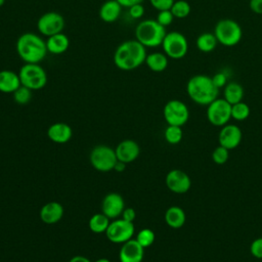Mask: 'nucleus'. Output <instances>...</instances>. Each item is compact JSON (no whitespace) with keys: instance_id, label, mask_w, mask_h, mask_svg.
<instances>
[{"instance_id":"1","label":"nucleus","mask_w":262,"mask_h":262,"mask_svg":"<svg viewBox=\"0 0 262 262\" xmlns=\"http://www.w3.org/2000/svg\"><path fill=\"white\" fill-rule=\"evenodd\" d=\"M146 47L136 39L126 40L118 45L114 52V63L121 71H133L144 63Z\"/></svg>"},{"instance_id":"2","label":"nucleus","mask_w":262,"mask_h":262,"mask_svg":"<svg viewBox=\"0 0 262 262\" xmlns=\"http://www.w3.org/2000/svg\"><path fill=\"white\" fill-rule=\"evenodd\" d=\"M15 49L25 63H40L48 53L45 40L33 32L21 34L16 40Z\"/></svg>"},{"instance_id":"3","label":"nucleus","mask_w":262,"mask_h":262,"mask_svg":"<svg viewBox=\"0 0 262 262\" xmlns=\"http://www.w3.org/2000/svg\"><path fill=\"white\" fill-rule=\"evenodd\" d=\"M186 92L193 102L208 105L218 97L219 89L214 85L212 77L198 74L187 81Z\"/></svg>"},{"instance_id":"4","label":"nucleus","mask_w":262,"mask_h":262,"mask_svg":"<svg viewBox=\"0 0 262 262\" xmlns=\"http://www.w3.org/2000/svg\"><path fill=\"white\" fill-rule=\"evenodd\" d=\"M166 34V28L151 18L143 19L135 27V39L146 48L161 46Z\"/></svg>"},{"instance_id":"5","label":"nucleus","mask_w":262,"mask_h":262,"mask_svg":"<svg viewBox=\"0 0 262 262\" xmlns=\"http://www.w3.org/2000/svg\"><path fill=\"white\" fill-rule=\"evenodd\" d=\"M214 35L218 43L226 47H232L239 43L243 37V30L237 21L223 18L215 25Z\"/></svg>"},{"instance_id":"6","label":"nucleus","mask_w":262,"mask_h":262,"mask_svg":"<svg viewBox=\"0 0 262 262\" xmlns=\"http://www.w3.org/2000/svg\"><path fill=\"white\" fill-rule=\"evenodd\" d=\"M18 76L21 85L33 90H40L47 84L46 71L40 63H24L19 71Z\"/></svg>"},{"instance_id":"7","label":"nucleus","mask_w":262,"mask_h":262,"mask_svg":"<svg viewBox=\"0 0 262 262\" xmlns=\"http://www.w3.org/2000/svg\"><path fill=\"white\" fill-rule=\"evenodd\" d=\"M161 46L164 53L172 59H181L188 51L187 39L178 31H171L167 33Z\"/></svg>"},{"instance_id":"8","label":"nucleus","mask_w":262,"mask_h":262,"mask_svg":"<svg viewBox=\"0 0 262 262\" xmlns=\"http://www.w3.org/2000/svg\"><path fill=\"white\" fill-rule=\"evenodd\" d=\"M90 163L92 167L100 172L114 170L118 161L115 149L107 145H96L90 152Z\"/></svg>"},{"instance_id":"9","label":"nucleus","mask_w":262,"mask_h":262,"mask_svg":"<svg viewBox=\"0 0 262 262\" xmlns=\"http://www.w3.org/2000/svg\"><path fill=\"white\" fill-rule=\"evenodd\" d=\"M208 121L217 127H223L231 119V104L224 98H216L207 107Z\"/></svg>"},{"instance_id":"10","label":"nucleus","mask_w":262,"mask_h":262,"mask_svg":"<svg viewBox=\"0 0 262 262\" xmlns=\"http://www.w3.org/2000/svg\"><path fill=\"white\" fill-rule=\"evenodd\" d=\"M163 115L168 125L181 127L188 121L189 111L183 101L178 99H171L165 104Z\"/></svg>"},{"instance_id":"11","label":"nucleus","mask_w":262,"mask_h":262,"mask_svg":"<svg viewBox=\"0 0 262 262\" xmlns=\"http://www.w3.org/2000/svg\"><path fill=\"white\" fill-rule=\"evenodd\" d=\"M134 223L127 220L115 219L110 222V225L105 231L107 239L114 244H124L131 239L134 234Z\"/></svg>"},{"instance_id":"12","label":"nucleus","mask_w":262,"mask_h":262,"mask_svg":"<svg viewBox=\"0 0 262 262\" xmlns=\"http://www.w3.org/2000/svg\"><path fill=\"white\" fill-rule=\"evenodd\" d=\"M64 18L56 11H48L43 13L37 20V30L42 35L50 37L61 33L64 29Z\"/></svg>"},{"instance_id":"13","label":"nucleus","mask_w":262,"mask_h":262,"mask_svg":"<svg viewBox=\"0 0 262 262\" xmlns=\"http://www.w3.org/2000/svg\"><path fill=\"white\" fill-rule=\"evenodd\" d=\"M167 187L175 193H185L190 189L191 180L188 174L179 169H173L166 175Z\"/></svg>"},{"instance_id":"14","label":"nucleus","mask_w":262,"mask_h":262,"mask_svg":"<svg viewBox=\"0 0 262 262\" xmlns=\"http://www.w3.org/2000/svg\"><path fill=\"white\" fill-rule=\"evenodd\" d=\"M243 133L242 130L233 124H226L224 125L218 135V142L219 145L227 148L233 149L237 147L242 141Z\"/></svg>"},{"instance_id":"15","label":"nucleus","mask_w":262,"mask_h":262,"mask_svg":"<svg viewBox=\"0 0 262 262\" xmlns=\"http://www.w3.org/2000/svg\"><path fill=\"white\" fill-rule=\"evenodd\" d=\"M125 209V203L121 194L117 192L107 193L101 204L102 213L110 219H117L122 215L123 210Z\"/></svg>"},{"instance_id":"16","label":"nucleus","mask_w":262,"mask_h":262,"mask_svg":"<svg viewBox=\"0 0 262 262\" xmlns=\"http://www.w3.org/2000/svg\"><path fill=\"white\" fill-rule=\"evenodd\" d=\"M144 256V248L141 247L134 238L122 244L119 258L121 262H142Z\"/></svg>"},{"instance_id":"17","label":"nucleus","mask_w":262,"mask_h":262,"mask_svg":"<svg viewBox=\"0 0 262 262\" xmlns=\"http://www.w3.org/2000/svg\"><path fill=\"white\" fill-rule=\"evenodd\" d=\"M117 159L121 162L129 164L135 161L140 152L139 145L132 139H125L121 141L115 148Z\"/></svg>"},{"instance_id":"18","label":"nucleus","mask_w":262,"mask_h":262,"mask_svg":"<svg viewBox=\"0 0 262 262\" xmlns=\"http://www.w3.org/2000/svg\"><path fill=\"white\" fill-rule=\"evenodd\" d=\"M63 216V207L58 202H48L40 210V218L46 224H54Z\"/></svg>"},{"instance_id":"19","label":"nucleus","mask_w":262,"mask_h":262,"mask_svg":"<svg viewBox=\"0 0 262 262\" xmlns=\"http://www.w3.org/2000/svg\"><path fill=\"white\" fill-rule=\"evenodd\" d=\"M122 6L117 0H106L99 8V18L104 23H115L121 15Z\"/></svg>"},{"instance_id":"20","label":"nucleus","mask_w":262,"mask_h":262,"mask_svg":"<svg viewBox=\"0 0 262 262\" xmlns=\"http://www.w3.org/2000/svg\"><path fill=\"white\" fill-rule=\"evenodd\" d=\"M72 128L66 123H54L49 126L47 130V135L49 139L55 143H66L72 137Z\"/></svg>"},{"instance_id":"21","label":"nucleus","mask_w":262,"mask_h":262,"mask_svg":"<svg viewBox=\"0 0 262 262\" xmlns=\"http://www.w3.org/2000/svg\"><path fill=\"white\" fill-rule=\"evenodd\" d=\"M45 42H46L47 51L54 55L64 53L70 47V39L62 32L52 35L50 37H47Z\"/></svg>"},{"instance_id":"22","label":"nucleus","mask_w":262,"mask_h":262,"mask_svg":"<svg viewBox=\"0 0 262 262\" xmlns=\"http://www.w3.org/2000/svg\"><path fill=\"white\" fill-rule=\"evenodd\" d=\"M20 85L18 73L11 70L0 71V92L13 93Z\"/></svg>"},{"instance_id":"23","label":"nucleus","mask_w":262,"mask_h":262,"mask_svg":"<svg viewBox=\"0 0 262 262\" xmlns=\"http://www.w3.org/2000/svg\"><path fill=\"white\" fill-rule=\"evenodd\" d=\"M186 216L185 212L183 211L182 208L178 206H172L167 209L165 212V221L167 225L171 228L178 229L182 227L185 223Z\"/></svg>"},{"instance_id":"24","label":"nucleus","mask_w":262,"mask_h":262,"mask_svg":"<svg viewBox=\"0 0 262 262\" xmlns=\"http://www.w3.org/2000/svg\"><path fill=\"white\" fill-rule=\"evenodd\" d=\"M168 58L169 57L164 52L155 51L146 55L144 63L150 71L155 73H161L165 71L168 67V63H169Z\"/></svg>"},{"instance_id":"25","label":"nucleus","mask_w":262,"mask_h":262,"mask_svg":"<svg viewBox=\"0 0 262 262\" xmlns=\"http://www.w3.org/2000/svg\"><path fill=\"white\" fill-rule=\"evenodd\" d=\"M223 95V98L232 105L243 100L244 88L237 82H228L224 87Z\"/></svg>"},{"instance_id":"26","label":"nucleus","mask_w":262,"mask_h":262,"mask_svg":"<svg viewBox=\"0 0 262 262\" xmlns=\"http://www.w3.org/2000/svg\"><path fill=\"white\" fill-rule=\"evenodd\" d=\"M217 44H218V41L214 33H210V32L202 33L201 35L198 36L195 41V45L198 49L205 53L212 52L216 48Z\"/></svg>"},{"instance_id":"27","label":"nucleus","mask_w":262,"mask_h":262,"mask_svg":"<svg viewBox=\"0 0 262 262\" xmlns=\"http://www.w3.org/2000/svg\"><path fill=\"white\" fill-rule=\"evenodd\" d=\"M110 225V218L103 213H97L89 219V228L94 233L105 232Z\"/></svg>"},{"instance_id":"28","label":"nucleus","mask_w":262,"mask_h":262,"mask_svg":"<svg viewBox=\"0 0 262 262\" xmlns=\"http://www.w3.org/2000/svg\"><path fill=\"white\" fill-rule=\"evenodd\" d=\"M170 10L175 18H185L189 15L191 7L190 4L185 0H177L174 1Z\"/></svg>"},{"instance_id":"29","label":"nucleus","mask_w":262,"mask_h":262,"mask_svg":"<svg viewBox=\"0 0 262 262\" xmlns=\"http://www.w3.org/2000/svg\"><path fill=\"white\" fill-rule=\"evenodd\" d=\"M182 129L180 126H174V125H168V127L165 129L164 137L166 141L170 144H177L182 139Z\"/></svg>"},{"instance_id":"30","label":"nucleus","mask_w":262,"mask_h":262,"mask_svg":"<svg viewBox=\"0 0 262 262\" xmlns=\"http://www.w3.org/2000/svg\"><path fill=\"white\" fill-rule=\"evenodd\" d=\"M250 116V107L247 103L239 101L231 105V118L236 121H245Z\"/></svg>"},{"instance_id":"31","label":"nucleus","mask_w":262,"mask_h":262,"mask_svg":"<svg viewBox=\"0 0 262 262\" xmlns=\"http://www.w3.org/2000/svg\"><path fill=\"white\" fill-rule=\"evenodd\" d=\"M156 235L155 232L149 228H143L136 234L135 239L138 242V244L143 247L144 249L151 246L155 242Z\"/></svg>"},{"instance_id":"32","label":"nucleus","mask_w":262,"mask_h":262,"mask_svg":"<svg viewBox=\"0 0 262 262\" xmlns=\"http://www.w3.org/2000/svg\"><path fill=\"white\" fill-rule=\"evenodd\" d=\"M13 99L17 104H27L32 98V90L28 87L20 85L13 93Z\"/></svg>"},{"instance_id":"33","label":"nucleus","mask_w":262,"mask_h":262,"mask_svg":"<svg viewBox=\"0 0 262 262\" xmlns=\"http://www.w3.org/2000/svg\"><path fill=\"white\" fill-rule=\"evenodd\" d=\"M229 158V149L218 145L212 152V160L217 165H223Z\"/></svg>"},{"instance_id":"34","label":"nucleus","mask_w":262,"mask_h":262,"mask_svg":"<svg viewBox=\"0 0 262 262\" xmlns=\"http://www.w3.org/2000/svg\"><path fill=\"white\" fill-rule=\"evenodd\" d=\"M230 75H229V72L228 70H222L220 72H217L213 77H212V80H213V83L214 85L220 89L222 87H225V85L228 83V79H229Z\"/></svg>"},{"instance_id":"35","label":"nucleus","mask_w":262,"mask_h":262,"mask_svg":"<svg viewBox=\"0 0 262 262\" xmlns=\"http://www.w3.org/2000/svg\"><path fill=\"white\" fill-rule=\"evenodd\" d=\"M174 15L172 14L171 10L168 9V10H161L158 12L157 14V18L156 20L163 27H168L172 24V21L174 20Z\"/></svg>"},{"instance_id":"36","label":"nucleus","mask_w":262,"mask_h":262,"mask_svg":"<svg viewBox=\"0 0 262 262\" xmlns=\"http://www.w3.org/2000/svg\"><path fill=\"white\" fill-rule=\"evenodd\" d=\"M144 6L142 3L134 4L128 8V14L133 19H139L144 15Z\"/></svg>"},{"instance_id":"37","label":"nucleus","mask_w":262,"mask_h":262,"mask_svg":"<svg viewBox=\"0 0 262 262\" xmlns=\"http://www.w3.org/2000/svg\"><path fill=\"white\" fill-rule=\"evenodd\" d=\"M250 252L255 258L262 259V237H258L251 243Z\"/></svg>"},{"instance_id":"38","label":"nucleus","mask_w":262,"mask_h":262,"mask_svg":"<svg viewBox=\"0 0 262 262\" xmlns=\"http://www.w3.org/2000/svg\"><path fill=\"white\" fill-rule=\"evenodd\" d=\"M174 1L175 0H149V3L155 9L161 11L171 9Z\"/></svg>"},{"instance_id":"39","label":"nucleus","mask_w":262,"mask_h":262,"mask_svg":"<svg viewBox=\"0 0 262 262\" xmlns=\"http://www.w3.org/2000/svg\"><path fill=\"white\" fill-rule=\"evenodd\" d=\"M136 217V212L133 208H125L122 212V218L129 222H133Z\"/></svg>"},{"instance_id":"40","label":"nucleus","mask_w":262,"mask_h":262,"mask_svg":"<svg viewBox=\"0 0 262 262\" xmlns=\"http://www.w3.org/2000/svg\"><path fill=\"white\" fill-rule=\"evenodd\" d=\"M250 9L256 14H262V0H250Z\"/></svg>"},{"instance_id":"41","label":"nucleus","mask_w":262,"mask_h":262,"mask_svg":"<svg viewBox=\"0 0 262 262\" xmlns=\"http://www.w3.org/2000/svg\"><path fill=\"white\" fill-rule=\"evenodd\" d=\"M122 7L125 8H129L130 6L134 5V4H138V3H142L144 0H117Z\"/></svg>"},{"instance_id":"42","label":"nucleus","mask_w":262,"mask_h":262,"mask_svg":"<svg viewBox=\"0 0 262 262\" xmlns=\"http://www.w3.org/2000/svg\"><path fill=\"white\" fill-rule=\"evenodd\" d=\"M126 163H124V162H121V161H117V163H116V165H115V167H114V170L115 171H117V172H122V171H124L125 170V168H126Z\"/></svg>"},{"instance_id":"43","label":"nucleus","mask_w":262,"mask_h":262,"mask_svg":"<svg viewBox=\"0 0 262 262\" xmlns=\"http://www.w3.org/2000/svg\"><path fill=\"white\" fill-rule=\"evenodd\" d=\"M69 262H91L88 258L84 257V256H74L73 258H71V260Z\"/></svg>"},{"instance_id":"44","label":"nucleus","mask_w":262,"mask_h":262,"mask_svg":"<svg viewBox=\"0 0 262 262\" xmlns=\"http://www.w3.org/2000/svg\"><path fill=\"white\" fill-rule=\"evenodd\" d=\"M95 262H111V261L107 258H99Z\"/></svg>"},{"instance_id":"45","label":"nucleus","mask_w":262,"mask_h":262,"mask_svg":"<svg viewBox=\"0 0 262 262\" xmlns=\"http://www.w3.org/2000/svg\"><path fill=\"white\" fill-rule=\"evenodd\" d=\"M5 3V0H0V7Z\"/></svg>"}]
</instances>
